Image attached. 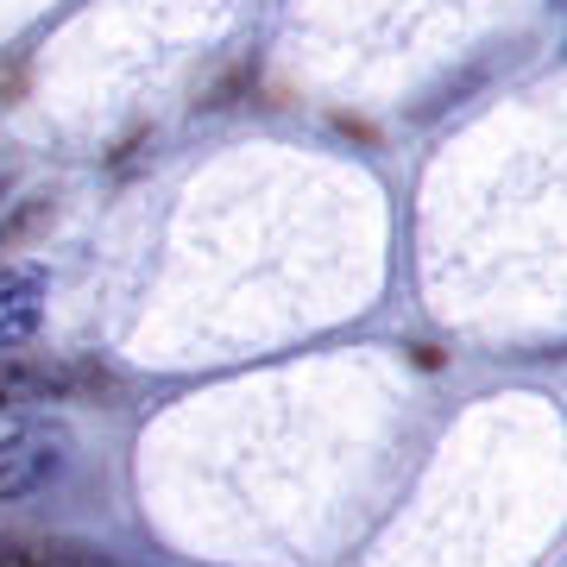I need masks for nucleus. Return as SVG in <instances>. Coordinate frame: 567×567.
<instances>
[{"instance_id": "20e7f679", "label": "nucleus", "mask_w": 567, "mask_h": 567, "mask_svg": "<svg viewBox=\"0 0 567 567\" xmlns=\"http://www.w3.org/2000/svg\"><path fill=\"white\" fill-rule=\"evenodd\" d=\"M0 398H7V372H0Z\"/></svg>"}, {"instance_id": "f03ea898", "label": "nucleus", "mask_w": 567, "mask_h": 567, "mask_svg": "<svg viewBox=\"0 0 567 567\" xmlns=\"http://www.w3.org/2000/svg\"><path fill=\"white\" fill-rule=\"evenodd\" d=\"M51 447H58L51 429H13V435H0V505L39 492V480L51 473V461H58Z\"/></svg>"}, {"instance_id": "7ed1b4c3", "label": "nucleus", "mask_w": 567, "mask_h": 567, "mask_svg": "<svg viewBox=\"0 0 567 567\" xmlns=\"http://www.w3.org/2000/svg\"><path fill=\"white\" fill-rule=\"evenodd\" d=\"M0 567H82L70 555H51V548H32L20 536H0Z\"/></svg>"}, {"instance_id": "f257e3e1", "label": "nucleus", "mask_w": 567, "mask_h": 567, "mask_svg": "<svg viewBox=\"0 0 567 567\" xmlns=\"http://www.w3.org/2000/svg\"><path fill=\"white\" fill-rule=\"evenodd\" d=\"M44 297H51V284L39 265H0V353H13L39 334Z\"/></svg>"}]
</instances>
